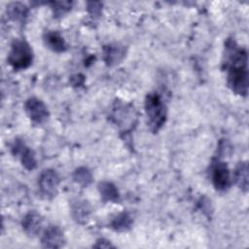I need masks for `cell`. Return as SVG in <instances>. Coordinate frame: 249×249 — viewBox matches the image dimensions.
Returning <instances> with one entry per match:
<instances>
[{
  "label": "cell",
  "mask_w": 249,
  "mask_h": 249,
  "mask_svg": "<svg viewBox=\"0 0 249 249\" xmlns=\"http://www.w3.org/2000/svg\"><path fill=\"white\" fill-rule=\"evenodd\" d=\"M73 179L76 183L83 187L89 186L92 181V175L90 171L86 167H79L73 173Z\"/></svg>",
  "instance_id": "obj_18"
},
{
  "label": "cell",
  "mask_w": 249,
  "mask_h": 249,
  "mask_svg": "<svg viewBox=\"0 0 249 249\" xmlns=\"http://www.w3.org/2000/svg\"><path fill=\"white\" fill-rule=\"evenodd\" d=\"M112 119L115 124L122 127L124 132H126L132 128L133 124H135L136 114L130 105L119 102L116 103L113 109Z\"/></svg>",
  "instance_id": "obj_4"
},
{
  "label": "cell",
  "mask_w": 249,
  "mask_h": 249,
  "mask_svg": "<svg viewBox=\"0 0 249 249\" xmlns=\"http://www.w3.org/2000/svg\"><path fill=\"white\" fill-rule=\"evenodd\" d=\"M24 109L29 119L37 124L45 123L50 116L45 103L36 97L28 98L24 103Z\"/></svg>",
  "instance_id": "obj_6"
},
{
  "label": "cell",
  "mask_w": 249,
  "mask_h": 249,
  "mask_svg": "<svg viewBox=\"0 0 249 249\" xmlns=\"http://www.w3.org/2000/svg\"><path fill=\"white\" fill-rule=\"evenodd\" d=\"M8 16L15 21H24L28 15V9L21 3H13L9 5Z\"/></svg>",
  "instance_id": "obj_17"
},
{
  "label": "cell",
  "mask_w": 249,
  "mask_h": 249,
  "mask_svg": "<svg viewBox=\"0 0 249 249\" xmlns=\"http://www.w3.org/2000/svg\"><path fill=\"white\" fill-rule=\"evenodd\" d=\"M145 112L151 130L157 132L161 128L166 120V106L160 94L153 92L146 96Z\"/></svg>",
  "instance_id": "obj_2"
},
{
  "label": "cell",
  "mask_w": 249,
  "mask_h": 249,
  "mask_svg": "<svg viewBox=\"0 0 249 249\" xmlns=\"http://www.w3.org/2000/svg\"><path fill=\"white\" fill-rule=\"evenodd\" d=\"M46 46L55 53H63L67 50V44L63 37L56 31H49L44 36Z\"/></svg>",
  "instance_id": "obj_11"
},
{
  "label": "cell",
  "mask_w": 249,
  "mask_h": 249,
  "mask_svg": "<svg viewBox=\"0 0 249 249\" xmlns=\"http://www.w3.org/2000/svg\"><path fill=\"white\" fill-rule=\"evenodd\" d=\"M233 179L237 187L244 193L248 191V164L246 161L237 163L233 172Z\"/></svg>",
  "instance_id": "obj_14"
},
{
  "label": "cell",
  "mask_w": 249,
  "mask_h": 249,
  "mask_svg": "<svg viewBox=\"0 0 249 249\" xmlns=\"http://www.w3.org/2000/svg\"><path fill=\"white\" fill-rule=\"evenodd\" d=\"M41 243L46 248H61L65 243L64 234L57 226H49L42 234Z\"/></svg>",
  "instance_id": "obj_8"
},
{
  "label": "cell",
  "mask_w": 249,
  "mask_h": 249,
  "mask_svg": "<svg viewBox=\"0 0 249 249\" xmlns=\"http://www.w3.org/2000/svg\"><path fill=\"white\" fill-rule=\"evenodd\" d=\"M88 11L92 16H99L101 12V4L99 2L88 3Z\"/></svg>",
  "instance_id": "obj_20"
},
{
  "label": "cell",
  "mask_w": 249,
  "mask_h": 249,
  "mask_svg": "<svg viewBox=\"0 0 249 249\" xmlns=\"http://www.w3.org/2000/svg\"><path fill=\"white\" fill-rule=\"evenodd\" d=\"M94 247H97V248H110V247H114L108 240L104 239V238H101V239H98L96 241V244L94 245Z\"/></svg>",
  "instance_id": "obj_21"
},
{
  "label": "cell",
  "mask_w": 249,
  "mask_h": 249,
  "mask_svg": "<svg viewBox=\"0 0 249 249\" xmlns=\"http://www.w3.org/2000/svg\"><path fill=\"white\" fill-rule=\"evenodd\" d=\"M98 191L101 198L105 202H116L120 197L119 191L117 187L108 181H102L98 184Z\"/></svg>",
  "instance_id": "obj_15"
},
{
  "label": "cell",
  "mask_w": 249,
  "mask_h": 249,
  "mask_svg": "<svg viewBox=\"0 0 249 249\" xmlns=\"http://www.w3.org/2000/svg\"><path fill=\"white\" fill-rule=\"evenodd\" d=\"M60 178L53 169H45L39 177L38 186L41 195L46 198H53L57 194Z\"/></svg>",
  "instance_id": "obj_5"
},
{
  "label": "cell",
  "mask_w": 249,
  "mask_h": 249,
  "mask_svg": "<svg viewBox=\"0 0 249 249\" xmlns=\"http://www.w3.org/2000/svg\"><path fill=\"white\" fill-rule=\"evenodd\" d=\"M71 212H72L73 218L77 222L85 223L91 212V208L88 203V201L77 199L73 201L71 205Z\"/></svg>",
  "instance_id": "obj_13"
},
{
  "label": "cell",
  "mask_w": 249,
  "mask_h": 249,
  "mask_svg": "<svg viewBox=\"0 0 249 249\" xmlns=\"http://www.w3.org/2000/svg\"><path fill=\"white\" fill-rule=\"evenodd\" d=\"M104 60L108 65L118 64L125 55V51L123 46L114 44L104 48Z\"/></svg>",
  "instance_id": "obj_12"
},
{
  "label": "cell",
  "mask_w": 249,
  "mask_h": 249,
  "mask_svg": "<svg viewBox=\"0 0 249 249\" xmlns=\"http://www.w3.org/2000/svg\"><path fill=\"white\" fill-rule=\"evenodd\" d=\"M43 218L37 212L27 213L22 220V229L30 236H36L39 234L43 228Z\"/></svg>",
  "instance_id": "obj_10"
},
{
  "label": "cell",
  "mask_w": 249,
  "mask_h": 249,
  "mask_svg": "<svg viewBox=\"0 0 249 249\" xmlns=\"http://www.w3.org/2000/svg\"><path fill=\"white\" fill-rule=\"evenodd\" d=\"M223 65L228 71V86L236 94L246 96L248 92L247 52L229 39L225 44Z\"/></svg>",
  "instance_id": "obj_1"
},
{
  "label": "cell",
  "mask_w": 249,
  "mask_h": 249,
  "mask_svg": "<svg viewBox=\"0 0 249 249\" xmlns=\"http://www.w3.org/2000/svg\"><path fill=\"white\" fill-rule=\"evenodd\" d=\"M12 149H13V154L15 156L19 155L21 163L26 169L32 170L36 167V159L33 151L30 150L28 147H26L22 141L20 140L15 141Z\"/></svg>",
  "instance_id": "obj_9"
},
{
  "label": "cell",
  "mask_w": 249,
  "mask_h": 249,
  "mask_svg": "<svg viewBox=\"0 0 249 249\" xmlns=\"http://www.w3.org/2000/svg\"><path fill=\"white\" fill-rule=\"evenodd\" d=\"M212 182L216 190L227 191L231 186V173L228 165L224 161L217 160L212 165Z\"/></svg>",
  "instance_id": "obj_7"
},
{
  "label": "cell",
  "mask_w": 249,
  "mask_h": 249,
  "mask_svg": "<svg viewBox=\"0 0 249 249\" xmlns=\"http://www.w3.org/2000/svg\"><path fill=\"white\" fill-rule=\"evenodd\" d=\"M71 2H53V10L54 17H61L71 9Z\"/></svg>",
  "instance_id": "obj_19"
},
{
  "label": "cell",
  "mask_w": 249,
  "mask_h": 249,
  "mask_svg": "<svg viewBox=\"0 0 249 249\" xmlns=\"http://www.w3.org/2000/svg\"><path fill=\"white\" fill-rule=\"evenodd\" d=\"M132 223H133V221H132L131 217L127 213L123 212L113 218L110 226L114 231H125L131 228Z\"/></svg>",
  "instance_id": "obj_16"
},
{
  "label": "cell",
  "mask_w": 249,
  "mask_h": 249,
  "mask_svg": "<svg viewBox=\"0 0 249 249\" xmlns=\"http://www.w3.org/2000/svg\"><path fill=\"white\" fill-rule=\"evenodd\" d=\"M32 60L33 53L29 44L24 40H14L8 55L9 64L16 70H22L29 67Z\"/></svg>",
  "instance_id": "obj_3"
}]
</instances>
